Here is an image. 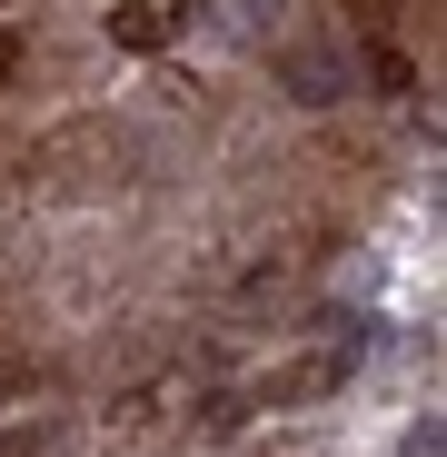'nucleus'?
Listing matches in <instances>:
<instances>
[{
    "instance_id": "f03ea898",
    "label": "nucleus",
    "mask_w": 447,
    "mask_h": 457,
    "mask_svg": "<svg viewBox=\"0 0 447 457\" xmlns=\"http://www.w3.org/2000/svg\"><path fill=\"white\" fill-rule=\"evenodd\" d=\"M338 378H348V348H328V358H298V368H278V378H269L259 398H269V408H278V398H319V388H338Z\"/></svg>"
},
{
    "instance_id": "f257e3e1",
    "label": "nucleus",
    "mask_w": 447,
    "mask_h": 457,
    "mask_svg": "<svg viewBox=\"0 0 447 457\" xmlns=\"http://www.w3.org/2000/svg\"><path fill=\"white\" fill-rule=\"evenodd\" d=\"M189 11H199V0H120V11H110V40H120V50H170V40L189 30Z\"/></svg>"
},
{
    "instance_id": "7ed1b4c3",
    "label": "nucleus",
    "mask_w": 447,
    "mask_h": 457,
    "mask_svg": "<svg viewBox=\"0 0 447 457\" xmlns=\"http://www.w3.org/2000/svg\"><path fill=\"white\" fill-rule=\"evenodd\" d=\"M11 70H21V40H11V30H0V80H11Z\"/></svg>"
}]
</instances>
